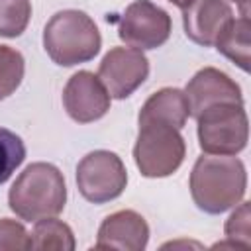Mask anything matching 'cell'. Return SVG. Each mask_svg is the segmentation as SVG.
Instances as JSON below:
<instances>
[{
  "label": "cell",
  "mask_w": 251,
  "mask_h": 251,
  "mask_svg": "<svg viewBox=\"0 0 251 251\" xmlns=\"http://www.w3.org/2000/svg\"><path fill=\"white\" fill-rule=\"evenodd\" d=\"M247 188L245 165L233 155H202L190 173V194L206 214L237 206Z\"/></svg>",
  "instance_id": "6da1fadb"
},
{
  "label": "cell",
  "mask_w": 251,
  "mask_h": 251,
  "mask_svg": "<svg viewBox=\"0 0 251 251\" xmlns=\"http://www.w3.org/2000/svg\"><path fill=\"white\" fill-rule=\"evenodd\" d=\"M67 184L63 173L51 163L27 165L8 192L10 210L25 222H37L63 212Z\"/></svg>",
  "instance_id": "7a4b0ae2"
},
{
  "label": "cell",
  "mask_w": 251,
  "mask_h": 251,
  "mask_svg": "<svg viewBox=\"0 0 251 251\" xmlns=\"http://www.w3.org/2000/svg\"><path fill=\"white\" fill-rule=\"evenodd\" d=\"M102 37L92 18L80 10H61L51 16L43 29V47L53 63L73 67L94 59Z\"/></svg>",
  "instance_id": "3957f363"
},
{
  "label": "cell",
  "mask_w": 251,
  "mask_h": 251,
  "mask_svg": "<svg viewBox=\"0 0 251 251\" xmlns=\"http://www.w3.org/2000/svg\"><path fill=\"white\" fill-rule=\"evenodd\" d=\"M198 143L208 155H237L245 149L249 122L243 104H216L198 118Z\"/></svg>",
  "instance_id": "277c9868"
},
{
  "label": "cell",
  "mask_w": 251,
  "mask_h": 251,
  "mask_svg": "<svg viewBox=\"0 0 251 251\" xmlns=\"http://www.w3.org/2000/svg\"><path fill=\"white\" fill-rule=\"evenodd\" d=\"M186 145L178 129L165 124L139 126L133 159L139 173L147 178H163L173 175L184 161Z\"/></svg>",
  "instance_id": "5b68a950"
},
{
  "label": "cell",
  "mask_w": 251,
  "mask_h": 251,
  "mask_svg": "<svg viewBox=\"0 0 251 251\" xmlns=\"http://www.w3.org/2000/svg\"><path fill=\"white\" fill-rule=\"evenodd\" d=\"M127 184V171L122 159L112 151H92L76 165V186L82 198L92 204H104L118 198Z\"/></svg>",
  "instance_id": "8992f818"
},
{
  "label": "cell",
  "mask_w": 251,
  "mask_h": 251,
  "mask_svg": "<svg viewBox=\"0 0 251 251\" xmlns=\"http://www.w3.org/2000/svg\"><path fill=\"white\" fill-rule=\"evenodd\" d=\"M171 16L149 0L131 2L118 24V35L133 49H157L171 35Z\"/></svg>",
  "instance_id": "52a82bcc"
},
{
  "label": "cell",
  "mask_w": 251,
  "mask_h": 251,
  "mask_svg": "<svg viewBox=\"0 0 251 251\" xmlns=\"http://www.w3.org/2000/svg\"><path fill=\"white\" fill-rule=\"evenodd\" d=\"M149 75L147 57L133 47H112L98 67V78L110 98L124 100L133 94Z\"/></svg>",
  "instance_id": "ba28073f"
},
{
  "label": "cell",
  "mask_w": 251,
  "mask_h": 251,
  "mask_svg": "<svg viewBox=\"0 0 251 251\" xmlns=\"http://www.w3.org/2000/svg\"><path fill=\"white\" fill-rule=\"evenodd\" d=\"M63 106L75 122L90 124L110 110V94L94 73L78 71L65 84Z\"/></svg>",
  "instance_id": "9c48e42d"
},
{
  "label": "cell",
  "mask_w": 251,
  "mask_h": 251,
  "mask_svg": "<svg viewBox=\"0 0 251 251\" xmlns=\"http://www.w3.org/2000/svg\"><path fill=\"white\" fill-rule=\"evenodd\" d=\"M184 96L188 100L192 118H198L204 110L216 104H224V102L243 104V94H241L239 84L229 75L214 67L200 69L188 80L184 88Z\"/></svg>",
  "instance_id": "30bf717a"
},
{
  "label": "cell",
  "mask_w": 251,
  "mask_h": 251,
  "mask_svg": "<svg viewBox=\"0 0 251 251\" xmlns=\"http://www.w3.org/2000/svg\"><path fill=\"white\" fill-rule=\"evenodd\" d=\"M147 241L149 226L145 218L133 210H118L102 222L94 249L143 251Z\"/></svg>",
  "instance_id": "8fae6325"
},
{
  "label": "cell",
  "mask_w": 251,
  "mask_h": 251,
  "mask_svg": "<svg viewBox=\"0 0 251 251\" xmlns=\"http://www.w3.org/2000/svg\"><path fill=\"white\" fill-rule=\"evenodd\" d=\"M231 18V6L226 0H192L186 8H182L186 37L204 47L214 45L216 37Z\"/></svg>",
  "instance_id": "7c38bea8"
},
{
  "label": "cell",
  "mask_w": 251,
  "mask_h": 251,
  "mask_svg": "<svg viewBox=\"0 0 251 251\" xmlns=\"http://www.w3.org/2000/svg\"><path fill=\"white\" fill-rule=\"evenodd\" d=\"M190 116L188 100L178 88H161L147 98L139 110V126L165 124L175 129H182Z\"/></svg>",
  "instance_id": "4fadbf2b"
},
{
  "label": "cell",
  "mask_w": 251,
  "mask_h": 251,
  "mask_svg": "<svg viewBox=\"0 0 251 251\" xmlns=\"http://www.w3.org/2000/svg\"><path fill=\"white\" fill-rule=\"evenodd\" d=\"M249 31H251V25H249V18L247 16L231 18L224 25V29L220 31V35L214 41L216 49L224 57L233 61L245 73L249 71V61H251V55H249Z\"/></svg>",
  "instance_id": "5bb4252c"
},
{
  "label": "cell",
  "mask_w": 251,
  "mask_h": 251,
  "mask_svg": "<svg viewBox=\"0 0 251 251\" xmlns=\"http://www.w3.org/2000/svg\"><path fill=\"white\" fill-rule=\"evenodd\" d=\"M75 235L73 229L61 222L51 218H41L35 222L31 231V249L39 251H73L75 249Z\"/></svg>",
  "instance_id": "9a60e30c"
},
{
  "label": "cell",
  "mask_w": 251,
  "mask_h": 251,
  "mask_svg": "<svg viewBox=\"0 0 251 251\" xmlns=\"http://www.w3.org/2000/svg\"><path fill=\"white\" fill-rule=\"evenodd\" d=\"M31 18L29 0H0V37H18Z\"/></svg>",
  "instance_id": "2e32d148"
},
{
  "label": "cell",
  "mask_w": 251,
  "mask_h": 251,
  "mask_svg": "<svg viewBox=\"0 0 251 251\" xmlns=\"http://www.w3.org/2000/svg\"><path fill=\"white\" fill-rule=\"evenodd\" d=\"M24 57L10 45H0V100L8 98L24 78Z\"/></svg>",
  "instance_id": "e0dca14e"
},
{
  "label": "cell",
  "mask_w": 251,
  "mask_h": 251,
  "mask_svg": "<svg viewBox=\"0 0 251 251\" xmlns=\"http://www.w3.org/2000/svg\"><path fill=\"white\" fill-rule=\"evenodd\" d=\"M25 145L20 135L14 131L0 127V184H4L12 173L24 163Z\"/></svg>",
  "instance_id": "ac0fdd59"
},
{
  "label": "cell",
  "mask_w": 251,
  "mask_h": 251,
  "mask_svg": "<svg viewBox=\"0 0 251 251\" xmlns=\"http://www.w3.org/2000/svg\"><path fill=\"white\" fill-rule=\"evenodd\" d=\"M226 237L237 243L241 249H251V216L249 202H241L239 208L226 222Z\"/></svg>",
  "instance_id": "d6986e66"
},
{
  "label": "cell",
  "mask_w": 251,
  "mask_h": 251,
  "mask_svg": "<svg viewBox=\"0 0 251 251\" xmlns=\"http://www.w3.org/2000/svg\"><path fill=\"white\" fill-rule=\"evenodd\" d=\"M31 249V235L25 227L10 218L0 220V251H22Z\"/></svg>",
  "instance_id": "ffe728a7"
},
{
  "label": "cell",
  "mask_w": 251,
  "mask_h": 251,
  "mask_svg": "<svg viewBox=\"0 0 251 251\" xmlns=\"http://www.w3.org/2000/svg\"><path fill=\"white\" fill-rule=\"evenodd\" d=\"M231 2H235V4H237V8H239L241 16H247V18H249V0H231Z\"/></svg>",
  "instance_id": "44dd1931"
},
{
  "label": "cell",
  "mask_w": 251,
  "mask_h": 251,
  "mask_svg": "<svg viewBox=\"0 0 251 251\" xmlns=\"http://www.w3.org/2000/svg\"><path fill=\"white\" fill-rule=\"evenodd\" d=\"M169 2H173L175 6H178V8L182 10V8H186V6H188V4L192 2V0H169Z\"/></svg>",
  "instance_id": "7402d4cb"
}]
</instances>
